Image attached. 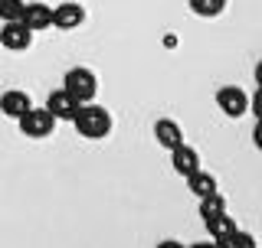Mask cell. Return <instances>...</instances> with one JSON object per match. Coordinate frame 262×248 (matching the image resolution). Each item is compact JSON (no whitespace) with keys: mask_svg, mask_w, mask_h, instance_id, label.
I'll use <instances>...</instances> for the list:
<instances>
[{"mask_svg":"<svg viewBox=\"0 0 262 248\" xmlns=\"http://www.w3.org/2000/svg\"><path fill=\"white\" fill-rule=\"evenodd\" d=\"M72 128H76L79 137H85V140H102L112 131V114L105 111L102 105L85 102V105H79L76 118H72Z\"/></svg>","mask_w":262,"mask_h":248,"instance_id":"6da1fadb","label":"cell"},{"mask_svg":"<svg viewBox=\"0 0 262 248\" xmlns=\"http://www.w3.org/2000/svg\"><path fill=\"white\" fill-rule=\"evenodd\" d=\"M16 124H20V134H23V137L43 140V137L53 134V128H56V114L49 111V108H30V111H23L20 118H16Z\"/></svg>","mask_w":262,"mask_h":248,"instance_id":"7a4b0ae2","label":"cell"},{"mask_svg":"<svg viewBox=\"0 0 262 248\" xmlns=\"http://www.w3.org/2000/svg\"><path fill=\"white\" fill-rule=\"evenodd\" d=\"M62 88H66V92H72L82 105H85V102H95V95H98V79H95L92 69H85V65H76V69L66 72Z\"/></svg>","mask_w":262,"mask_h":248,"instance_id":"3957f363","label":"cell"},{"mask_svg":"<svg viewBox=\"0 0 262 248\" xmlns=\"http://www.w3.org/2000/svg\"><path fill=\"white\" fill-rule=\"evenodd\" d=\"M33 43V30L23 20H4V30H0V46L10 49V53H23Z\"/></svg>","mask_w":262,"mask_h":248,"instance_id":"277c9868","label":"cell"},{"mask_svg":"<svg viewBox=\"0 0 262 248\" xmlns=\"http://www.w3.org/2000/svg\"><path fill=\"white\" fill-rule=\"evenodd\" d=\"M216 105L226 118H243V114L249 111V95H246L239 85H223L216 92Z\"/></svg>","mask_w":262,"mask_h":248,"instance_id":"5b68a950","label":"cell"},{"mask_svg":"<svg viewBox=\"0 0 262 248\" xmlns=\"http://www.w3.org/2000/svg\"><path fill=\"white\" fill-rule=\"evenodd\" d=\"M79 105L82 102L72 92H66V88H56V92H49V98H46V108L56 114V121H72L76 111H79Z\"/></svg>","mask_w":262,"mask_h":248,"instance_id":"8992f818","label":"cell"},{"mask_svg":"<svg viewBox=\"0 0 262 248\" xmlns=\"http://www.w3.org/2000/svg\"><path fill=\"white\" fill-rule=\"evenodd\" d=\"M82 23H85V7L82 4H59L53 7V27L56 30H79Z\"/></svg>","mask_w":262,"mask_h":248,"instance_id":"52a82bcc","label":"cell"},{"mask_svg":"<svg viewBox=\"0 0 262 248\" xmlns=\"http://www.w3.org/2000/svg\"><path fill=\"white\" fill-rule=\"evenodd\" d=\"M170 167H174V173H180V177H190L193 170H200V154H196V147H190L184 140L180 147H174L170 151Z\"/></svg>","mask_w":262,"mask_h":248,"instance_id":"ba28073f","label":"cell"},{"mask_svg":"<svg viewBox=\"0 0 262 248\" xmlns=\"http://www.w3.org/2000/svg\"><path fill=\"white\" fill-rule=\"evenodd\" d=\"M154 140L164 151H174V147L184 144V128L174 118H161V121H154Z\"/></svg>","mask_w":262,"mask_h":248,"instance_id":"9c48e42d","label":"cell"},{"mask_svg":"<svg viewBox=\"0 0 262 248\" xmlns=\"http://www.w3.org/2000/svg\"><path fill=\"white\" fill-rule=\"evenodd\" d=\"M30 108H33L30 95H27V92H20V88H10V92L0 95V111H4L7 118H20V114H23V111H30Z\"/></svg>","mask_w":262,"mask_h":248,"instance_id":"30bf717a","label":"cell"},{"mask_svg":"<svg viewBox=\"0 0 262 248\" xmlns=\"http://www.w3.org/2000/svg\"><path fill=\"white\" fill-rule=\"evenodd\" d=\"M203 226H207V235H210L216 245H223L226 238L236 232V222H233V216H226V212H216V216L203 219Z\"/></svg>","mask_w":262,"mask_h":248,"instance_id":"8fae6325","label":"cell"},{"mask_svg":"<svg viewBox=\"0 0 262 248\" xmlns=\"http://www.w3.org/2000/svg\"><path fill=\"white\" fill-rule=\"evenodd\" d=\"M23 23H27L33 33H43L46 27H53V7H46V4H27V10H23Z\"/></svg>","mask_w":262,"mask_h":248,"instance_id":"7c38bea8","label":"cell"},{"mask_svg":"<svg viewBox=\"0 0 262 248\" xmlns=\"http://www.w3.org/2000/svg\"><path fill=\"white\" fill-rule=\"evenodd\" d=\"M187 189L200 200V196H210V193H216V177L207 170H193L190 177H187Z\"/></svg>","mask_w":262,"mask_h":248,"instance_id":"4fadbf2b","label":"cell"},{"mask_svg":"<svg viewBox=\"0 0 262 248\" xmlns=\"http://www.w3.org/2000/svg\"><path fill=\"white\" fill-rule=\"evenodd\" d=\"M187 4H190V10L196 16H207V20H210V16H220L226 10L229 0H187Z\"/></svg>","mask_w":262,"mask_h":248,"instance_id":"5bb4252c","label":"cell"},{"mask_svg":"<svg viewBox=\"0 0 262 248\" xmlns=\"http://www.w3.org/2000/svg\"><path fill=\"white\" fill-rule=\"evenodd\" d=\"M216 212H226V200H223V193H210V196H200V216L203 219H210V216H216Z\"/></svg>","mask_w":262,"mask_h":248,"instance_id":"9a60e30c","label":"cell"},{"mask_svg":"<svg viewBox=\"0 0 262 248\" xmlns=\"http://www.w3.org/2000/svg\"><path fill=\"white\" fill-rule=\"evenodd\" d=\"M23 0H0V20H23Z\"/></svg>","mask_w":262,"mask_h":248,"instance_id":"2e32d148","label":"cell"},{"mask_svg":"<svg viewBox=\"0 0 262 248\" xmlns=\"http://www.w3.org/2000/svg\"><path fill=\"white\" fill-rule=\"evenodd\" d=\"M223 248H256V238L249 232H239V229H236V232L223 242Z\"/></svg>","mask_w":262,"mask_h":248,"instance_id":"e0dca14e","label":"cell"},{"mask_svg":"<svg viewBox=\"0 0 262 248\" xmlns=\"http://www.w3.org/2000/svg\"><path fill=\"white\" fill-rule=\"evenodd\" d=\"M249 111H252V114H256V118H262V85L256 88V95H252V98H249Z\"/></svg>","mask_w":262,"mask_h":248,"instance_id":"ac0fdd59","label":"cell"},{"mask_svg":"<svg viewBox=\"0 0 262 248\" xmlns=\"http://www.w3.org/2000/svg\"><path fill=\"white\" fill-rule=\"evenodd\" d=\"M252 144L262 151V118H256V128H252Z\"/></svg>","mask_w":262,"mask_h":248,"instance_id":"d6986e66","label":"cell"},{"mask_svg":"<svg viewBox=\"0 0 262 248\" xmlns=\"http://www.w3.org/2000/svg\"><path fill=\"white\" fill-rule=\"evenodd\" d=\"M252 76H256V85H262V59L256 62V69H252Z\"/></svg>","mask_w":262,"mask_h":248,"instance_id":"ffe728a7","label":"cell"}]
</instances>
